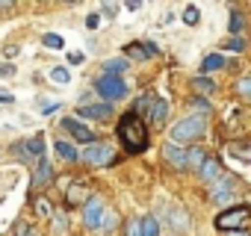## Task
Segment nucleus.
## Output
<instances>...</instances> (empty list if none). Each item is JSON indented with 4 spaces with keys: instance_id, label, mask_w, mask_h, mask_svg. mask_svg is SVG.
<instances>
[{
    "instance_id": "4",
    "label": "nucleus",
    "mask_w": 251,
    "mask_h": 236,
    "mask_svg": "<svg viewBox=\"0 0 251 236\" xmlns=\"http://www.w3.org/2000/svg\"><path fill=\"white\" fill-rule=\"evenodd\" d=\"M98 94L109 103V100H118L127 94V83H124L121 77H100L98 80Z\"/></svg>"
},
{
    "instance_id": "11",
    "label": "nucleus",
    "mask_w": 251,
    "mask_h": 236,
    "mask_svg": "<svg viewBox=\"0 0 251 236\" xmlns=\"http://www.w3.org/2000/svg\"><path fill=\"white\" fill-rule=\"evenodd\" d=\"M163 157H166V163H172V168H177V171L186 168V151H183V148H177V145H166Z\"/></svg>"
},
{
    "instance_id": "35",
    "label": "nucleus",
    "mask_w": 251,
    "mask_h": 236,
    "mask_svg": "<svg viewBox=\"0 0 251 236\" xmlns=\"http://www.w3.org/2000/svg\"><path fill=\"white\" fill-rule=\"evenodd\" d=\"M56 109H59V103H50V106L42 109V115H50V112H56Z\"/></svg>"
},
{
    "instance_id": "19",
    "label": "nucleus",
    "mask_w": 251,
    "mask_h": 236,
    "mask_svg": "<svg viewBox=\"0 0 251 236\" xmlns=\"http://www.w3.org/2000/svg\"><path fill=\"white\" fill-rule=\"evenodd\" d=\"M139 236H160V221L154 215L139 218Z\"/></svg>"
},
{
    "instance_id": "1",
    "label": "nucleus",
    "mask_w": 251,
    "mask_h": 236,
    "mask_svg": "<svg viewBox=\"0 0 251 236\" xmlns=\"http://www.w3.org/2000/svg\"><path fill=\"white\" fill-rule=\"evenodd\" d=\"M115 133H118V139H121V145H124V151H127V154H142V151H148V145H151L148 127H145L142 118H139V112H133V109L121 115Z\"/></svg>"
},
{
    "instance_id": "15",
    "label": "nucleus",
    "mask_w": 251,
    "mask_h": 236,
    "mask_svg": "<svg viewBox=\"0 0 251 236\" xmlns=\"http://www.w3.org/2000/svg\"><path fill=\"white\" fill-rule=\"evenodd\" d=\"M166 218H169V224H172L175 230H189V215H186L180 207H172V210H166Z\"/></svg>"
},
{
    "instance_id": "25",
    "label": "nucleus",
    "mask_w": 251,
    "mask_h": 236,
    "mask_svg": "<svg viewBox=\"0 0 251 236\" xmlns=\"http://www.w3.org/2000/svg\"><path fill=\"white\" fill-rule=\"evenodd\" d=\"M192 89H198L201 94H213V92H216V83L207 80V77H195V80H192Z\"/></svg>"
},
{
    "instance_id": "6",
    "label": "nucleus",
    "mask_w": 251,
    "mask_h": 236,
    "mask_svg": "<svg viewBox=\"0 0 251 236\" xmlns=\"http://www.w3.org/2000/svg\"><path fill=\"white\" fill-rule=\"evenodd\" d=\"M103 212H106V207H103V201L100 198H89L86 201V210H83V221H86V227H100L103 224Z\"/></svg>"
},
{
    "instance_id": "13",
    "label": "nucleus",
    "mask_w": 251,
    "mask_h": 236,
    "mask_svg": "<svg viewBox=\"0 0 251 236\" xmlns=\"http://www.w3.org/2000/svg\"><path fill=\"white\" fill-rule=\"evenodd\" d=\"M198 171H201V177H204L207 183H216V177L222 174V163H219L216 157H207V160L201 163V168H198Z\"/></svg>"
},
{
    "instance_id": "30",
    "label": "nucleus",
    "mask_w": 251,
    "mask_h": 236,
    "mask_svg": "<svg viewBox=\"0 0 251 236\" xmlns=\"http://www.w3.org/2000/svg\"><path fill=\"white\" fill-rule=\"evenodd\" d=\"M236 92H239V97L251 100V77H242V80L236 83Z\"/></svg>"
},
{
    "instance_id": "28",
    "label": "nucleus",
    "mask_w": 251,
    "mask_h": 236,
    "mask_svg": "<svg viewBox=\"0 0 251 236\" xmlns=\"http://www.w3.org/2000/svg\"><path fill=\"white\" fill-rule=\"evenodd\" d=\"M227 27H230V33H233V36H236V33H242V27H245L242 15H239V12H230V21H227Z\"/></svg>"
},
{
    "instance_id": "26",
    "label": "nucleus",
    "mask_w": 251,
    "mask_h": 236,
    "mask_svg": "<svg viewBox=\"0 0 251 236\" xmlns=\"http://www.w3.org/2000/svg\"><path fill=\"white\" fill-rule=\"evenodd\" d=\"M42 42H45V47H50V50H62V47H65L62 36H56V33H48V36H45Z\"/></svg>"
},
{
    "instance_id": "18",
    "label": "nucleus",
    "mask_w": 251,
    "mask_h": 236,
    "mask_svg": "<svg viewBox=\"0 0 251 236\" xmlns=\"http://www.w3.org/2000/svg\"><path fill=\"white\" fill-rule=\"evenodd\" d=\"M53 151H56L65 163H77V160H80V151H77L74 145H68V142H56V145H53Z\"/></svg>"
},
{
    "instance_id": "32",
    "label": "nucleus",
    "mask_w": 251,
    "mask_h": 236,
    "mask_svg": "<svg viewBox=\"0 0 251 236\" xmlns=\"http://www.w3.org/2000/svg\"><path fill=\"white\" fill-rule=\"evenodd\" d=\"M15 74V65L12 62H3V65H0V77H12Z\"/></svg>"
},
{
    "instance_id": "5",
    "label": "nucleus",
    "mask_w": 251,
    "mask_h": 236,
    "mask_svg": "<svg viewBox=\"0 0 251 236\" xmlns=\"http://www.w3.org/2000/svg\"><path fill=\"white\" fill-rule=\"evenodd\" d=\"M80 160L89 163V165H112V148L103 145V142H95L80 154Z\"/></svg>"
},
{
    "instance_id": "21",
    "label": "nucleus",
    "mask_w": 251,
    "mask_h": 236,
    "mask_svg": "<svg viewBox=\"0 0 251 236\" xmlns=\"http://www.w3.org/2000/svg\"><path fill=\"white\" fill-rule=\"evenodd\" d=\"M50 80L59 83V86H65V83H71V71H68L65 65H53V68H50Z\"/></svg>"
},
{
    "instance_id": "2",
    "label": "nucleus",
    "mask_w": 251,
    "mask_h": 236,
    "mask_svg": "<svg viewBox=\"0 0 251 236\" xmlns=\"http://www.w3.org/2000/svg\"><path fill=\"white\" fill-rule=\"evenodd\" d=\"M201 133H204V118L201 115H186L183 121H177L175 127H172V133H169V139H172V145H189L192 139H201Z\"/></svg>"
},
{
    "instance_id": "16",
    "label": "nucleus",
    "mask_w": 251,
    "mask_h": 236,
    "mask_svg": "<svg viewBox=\"0 0 251 236\" xmlns=\"http://www.w3.org/2000/svg\"><path fill=\"white\" fill-rule=\"evenodd\" d=\"M65 198H68V204H86L89 201V186L86 183H71Z\"/></svg>"
},
{
    "instance_id": "8",
    "label": "nucleus",
    "mask_w": 251,
    "mask_h": 236,
    "mask_svg": "<svg viewBox=\"0 0 251 236\" xmlns=\"http://www.w3.org/2000/svg\"><path fill=\"white\" fill-rule=\"evenodd\" d=\"M77 115H83V118H95V121H106V118L115 115V112H112L109 103H92V106H80Z\"/></svg>"
},
{
    "instance_id": "3",
    "label": "nucleus",
    "mask_w": 251,
    "mask_h": 236,
    "mask_svg": "<svg viewBox=\"0 0 251 236\" xmlns=\"http://www.w3.org/2000/svg\"><path fill=\"white\" fill-rule=\"evenodd\" d=\"M248 218H251V207H230V210H225V212L216 215V227H219L222 233L242 230V227L248 224Z\"/></svg>"
},
{
    "instance_id": "27",
    "label": "nucleus",
    "mask_w": 251,
    "mask_h": 236,
    "mask_svg": "<svg viewBox=\"0 0 251 236\" xmlns=\"http://www.w3.org/2000/svg\"><path fill=\"white\" fill-rule=\"evenodd\" d=\"M225 50H236V53H242V50H245V39H242V36H230V39L225 42Z\"/></svg>"
},
{
    "instance_id": "7",
    "label": "nucleus",
    "mask_w": 251,
    "mask_h": 236,
    "mask_svg": "<svg viewBox=\"0 0 251 236\" xmlns=\"http://www.w3.org/2000/svg\"><path fill=\"white\" fill-rule=\"evenodd\" d=\"M62 127H65V133H71L77 142H83L86 148L89 145H95V133L86 127V124H80V121H74V118H65V121H62Z\"/></svg>"
},
{
    "instance_id": "29",
    "label": "nucleus",
    "mask_w": 251,
    "mask_h": 236,
    "mask_svg": "<svg viewBox=\"0 0 251 236\" xmlns=\"http://www.w3.org/2000/svg\"><path fill=\"white\" fill-rule=\"evenodd\" d=\"M36 212H39L42 218L53 215V207H50V201H48V198H39V201H36Z\"/></svg>"
},
{
    "instance_id": "12",
    "label": "nucleus",
    "mask_w": 251,
    "mask_h": 236,
    "mask_svg": "<svg viewBox=\"0 0 251 236\" xmlns=\"http://www.w3.org/2000/svg\"><path fill=\"white\" fill-rule=\"evenodd\" d=\"M50 177H53V168H50V163H48L45 157H39V163H36V171H33V186H48V183H50Z\"/></svg>"
},
{
    "instance_id": "34",
    "label": "nucleus",
    "mask_w": 251,
    "mask_h": 236,
    "mask_svg": "<svg viewBox=\"0 0 251 236\" xmlns=\"http://www.w3.org/2000/svg\"><path fill=\"white\" fill-rule=\"evenodd\" d=\"M68 62H71V65H80V62H83V53H71Z\"/></svg>"
},
{
    "instance_id": "22",
    "label": "nucleus",
    "mask_w": 251,
    "mask_h": 236,
    "mask_svg": "<svg viewBox=\"0 0 251 236\" xmlns=\"http://www.w3.org/2000/svg\"><path fill=\"white\" fill-rule=\"evenodd\" d=\"M204 160H207V157H204L201 148H189V151H186V168H201Z\"/></svg>"
},
{
    "instance_id": "33",
    "label": "nucleus",
    "mask_w": 251,
    "mask_h": 236,
    "mask_svg": "<svg viewBox=\"0 0 251 236\" xmlns=\"http://www.w3.org/2000/svg\"><path fill=\"white\" fill-rule=\"evenodd\" d=\"M127 236H139V218H133V221L127 224Z\"/></svg>"
},
{
    "instance_id": "14",
    "label": "nucleus",
    "mask_w": 251,
    "mask_h": 236,
    "mask_svg": "<svg viewBox=\"0 0 251 236\" xmlns=\"http://www.w3.org/2000/svg\"><path fill=\"white\" fill-rule=\"evenodd\" d=\"M148 115H151V124H154V127H163L166 118H169V103H166V100H154L151 109H148Z\"/></svg>"
},
{
    "instance_id": "23",
    "label": "nucleus",
    "mask_w": 251,
    "mask_h": 236,
    "mask_svg": "<svg viewBox=\"0 0 251 236\" xmlns=\"http://www.w3.org/2000/svg\"><path fill=\"white\" fill-rule=\"evenodd\" d=\"M24 151L33 154V157H42V154H45V136H33V139L24 145Z\"/></svg>"
},
{
    "instance_id": "37",
    "label": "nucleus",
    "mask_w": 251,
    "mask_h": 236,
    "mask_svg": "<svg viewBox=\"0 0 251 236\" xmlns=\"http://www.w3.org/2000/svg\"><path fill=\"white\" fill-rule=\"evenodd\" d=\"M103 12L106 15H115V3H103Z\"/></svg>"
},
{
    "instance_id": "17",
    "label": "nucleus",
    "mask_w": 251,
    "mask_h": 236,
    "mask_svg": "<svg viewBox=\"0 0 251 236\" xmlns=\"http://www.w3.org/2000/svg\"><path fill=\"white\" fill-rule=\"evenodd\" d=\"M124 68H127V59H124V56L106 59V62H103V77H121Z\"/></svg>"
},
{
    "instance_id": "31",
    "label": "nucleus",
    "mask_w": 251,
    "mask_h": 236,
    "mask_svg": "<svg viewBox=\"0 0 251 236\" xmlns=\"http://www.w3.org/2000/svg\"><path fill=\"white\" fill-rule=\"evenodd\" d=\"M86 27H89V30H98V27H100V15H98V12H92V15L86 18Z\"/></svg>"
},
{
    "instance_id": "9",
    "label": "nucleus",
    "mask_w": 251,
    "mask_h": 236,
    "mask_svg": "<svg viewBox=\"0 0 251 236\" xmlns=\"http://www.w3.org/2000/svg\"><path fill=\"white\" fill-rule=\"evenodd\" d=\"M236 192V183H233V177H225V180H219L216 186H213V192H210V198L216 201V204H225V201H230V195Z\"/></svg>"
},
{
    "instance_id": "20",
    "label": "nucleus",
    "mask_w": 251,
    "mask_h": 236,
    "mask_svg": "<svg viewBox=\"0 0 251 236\" xmlns=\"http://www.w3.org/2000/svg\"><path fill=\"white\" fill-rule=\"evenodd\" d=\"M219 68H225V56H222V53H210V56H204V62H201V71H204V74L219 71Z\"/></svg>"
},
{
    "instance_id": "38",
    "label": "nucleus",
    "mask_w": 251,
    "mask_h": 236,
    "mask_svg": "<svg viewBox=\"0 0 251 236\" xmlns=\"http://www.w3.org/2000/svg\"><path fill=\"white\" fill-rule=\"evenodd\" d=\"M0 100H12V94L9 92H0Z\"/></svg>"
},
{
    "instance_id": "36",
    "label": "nucleus",
    "mask_w": 251,
    "mask_h": 236,
    "mask_svg": "<svg viewBox=\"0 0 251 236\" xmlns=\"http://www.w3.org/2000/svg\"><path fill=\"white\" fill-rule=\"evenodd\" d=\"M225 236H251V233H248V230L242 227V230H230V233H225Z\"/></svg>"
},
{
    "instance_id": "24",
    "label": "nucleus",
    "mask_w": 251,
    "mask_h": 236,
    "mask_svg": "<svg viewBox=\"0 0 251 236\" xmlns=\"http://www.w3.org/2000/svg\"><path fill=\"white\" fill-rule=\"evenodd\" d=\"M198 21H201V9H198V6H192V3H189V6H186V9H183V24H186V27H195V24H198Z\"/></svg>"
},
{
    "instance_id": "39",
    "label": "nucleus",
    "mask_w": 251,
    "mask_h": 236,
    "mask_svg": "<svg viewBox=\"0 0 251 236\" xmlns=\"http://www.w3.org/2000/svg\"><path fill=\"white\" fill-rule=\"evenodd\" d=\"M6 9H12V3H0V12H6Z\"/></svg>"
},
{
    "instance_id": "10",
    "label": "nucleus",
    "mask_w": 251,
    "mask_h": 236,
    "mask_svg": "<svg viewBox=\"0 0 251 236\" xmlns=\"http://www.w3.org/2000/svg\"><path fill=\"white\" fill-rule=\"evenodd\" d=\"M151 56H157V47H154L151 42H148V45L133 42V45L124 47V59H151Z\"/></svg>"
}]
</instances>
